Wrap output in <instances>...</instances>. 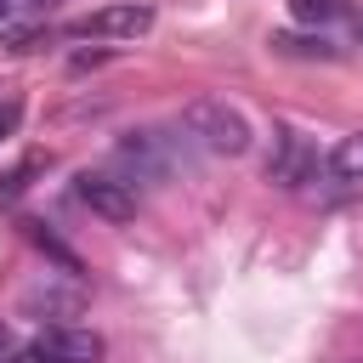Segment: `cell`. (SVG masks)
Wrapping results in <instances>:
<instances>
[{"instance_id": "1", "label": "cell", "mask_w": 363, "mask_h": 363, "mask_svg": "<svg viewBox=\"0 0 363 363\" xmlns=\"http://www.w3.org/2000/svg\"><path fill=\"white\" fill-rule=\"evenodd\" d=\"M182 130H187L204 153H221V159L250 153V119H244L233 102H221V96H193V102L182 108Z\"/></svg>"}, {"instance_id": "2", "label": "cell", "mask_w": 363, "mask_h": 363, "mask_svg": "<svg viewBox=\"0 0 363 363\" xmlns=\"http://www.w3.org/2000/svg\"><path fill=\"white\" fill-rule=\"evenodd\" d=\"M74 199L91 210V216H102V221H136V193H130V182H119V176H102V170H79L74 176Z\"/></svg>"}, {"instance_id": "3", "label": "cell", "mask_w": 363, "mask_h": 363, "mask_svg": "<svg viewBox=\"0 0 363 363\" xmlns=\"http://www.w3.org/2000/svg\"><path fill=\"white\" fill-rule=\"evenodd\" d=\"M153 28V6H108V11H91V17H79L68 34L74 40H136V34H147Z\"/></svg>"}, {"instance_id": "4", "label": "cell", "mask_w": 363, "mask_h": 363, "mask_svg": "<svg viewBox=\"0 0 363 363\" xmlns=\"http://www.w3.org/2000/svg\"><path fill=\"white\" fill-rule=\"evenodd\" d=\"M34 352H45L51 363H102V335L79 329V323H51V329H40Z\"/></svg>"}, {"instance_id": "5", "label": "cell", "mask_w": 363, "mask_h": 363, "mask_svg": "<svg viewBox=\"0 0 363 363\" xmlns=\"http://www.w3.org/2000/svg\"><path fill=\"white\" fill-rule=\"evenodd\" d=\"M23 312H62V318H74V312H79V289H57V284H34V289L23 295Z\"/></svg>"}, {"instance_id": "6", "label": "cell", "mask_w": 363, "mask_h": 363, "mask_svg": "<svg viewBox=\"0 0 363 363\" xmlns=\"http://www.w3.org/2000/svg\"><path fill=\"white\" fill-rule=\"evenodd\" d=\"M40 170H45V153H28L23 164H11V170L0 176V210H6V204H17V199L34 187V176H40Z\"/></svg>"}, {"instance_id": "7", "label": "cell", "mask_w": 363, "mask_h": 363, "mask_svg": "<svg viewBox=\"0 0 363 363\" xmlns=\"http://www.w3.org/2000/svg\"><path fill=\"white\" fill-rule=\"evenodd\" d=\"M306 147H301V136H284V159H272L267 164V176L272 182H284V187H295V182H306Z\"/></svg>"}, {"instance_id": "8", "label": "cell", "mask_w": 363, "mask_h": 363, "mask_svg": "<svg viewBox=\"0 0 363 363\" xmlns=\"http://www.w3.org/2000/svg\"><path fill=\"white\" fill-rule=\"evenodd\" d=\"M329 170H335L340 182H363V130H352V136H340V142H335Z\"/></svg>"}, {"instance_id": "9", "label": "cell", "mask_w": 363, "mask_h": 363, "mask_svg": "<svg viewBox=\"0 0 363 363\" xmlns=\"http://www.w3.org/2000/svg\"><path fill=\"white\" fill-rule=\"evenodd\" d=\"M272 51L278 57H335V45H323V40H301V34H272Z\"/></svg>"}, {"instance_id": "10", "label": "cell", "mask_w": 363, "mask_h": 363, "mask_svg": "<svg viewBox=\"0 0 363 363\" xmlns=\"http://www.w3.org/2000/svg\"><path fill=\"white\" fill-rule=\"evenodd\" d=\"M289 11H295V23L323 28V23H335V17H340V0H289Z\"/></svg>"}, {"instance_id": "11", "label": "cell", "mask_w": 363, "mask_h": 363, "mask_svg": "<svg viewBox=\"0 0 363 363\" xmlns=\"http://www.w3.org/2000/svg\"><path fill=\"white\" fill-rule=\"evenodd\" d=\"M28 238H34V244H40V250H45V255H57V261H62V267H68V272H79V261H74V255H68V250H62V244H57V238H51V233H45V227H40V221H28Z\"/></svg>"}, {"instance_id": "12", "label": "cell", "mask_w": 363, "mask_h": 363, "mask_svg": "<svg viewBox=\"0 0 363 363\" xmlns=\"http://www.w3.org/2000/svg\"><path fill=\"white\" fill-rule=\"evenodd\" d=\"M17 119H23V102H11V96H6V102H0V142L17 130Z\"/></svg>"}, {"instance_id": "13", "label": "cell", "mask_w": 363, "mask_h": 363, "mask_svg": "<svg viewBox=\"0 0 363 363\" xmlns=\"http://www.w3.org/2000/svg\"><path fill=\"white\" fill-rule=\"evenodd\" d=\"M6 363H51V357H45V352H34V346H28V352H17V357H6Z\"/></svg>"}, {"instance_id": "14", "label": "cell", "mask_w": 363, "mask_h": 363, "mask_svg": "<svg viewBox=\"0 0 363 363\" xmlns=\"http://www.w3.org/2000/svg\"><path fill=\"white\" fill-rule=\"evenodd\" d=\"M23 6H28V0H0V23H6V17H17Z\"/></svg>"}, {"instance_id": "15", "label": "cell", "mask_w": 363, "mask_h": 363, "mask_svg": "<svg viewBox=\"0 0 363 363\" xmlns=\"http://www.w3.org/2000/svg\"><path fill=\"white\" fill-rule=\"evenodd\" d=\"M352 34H357V40H363V17H357V23H352Z\"/></svg>"}]
</instances>
